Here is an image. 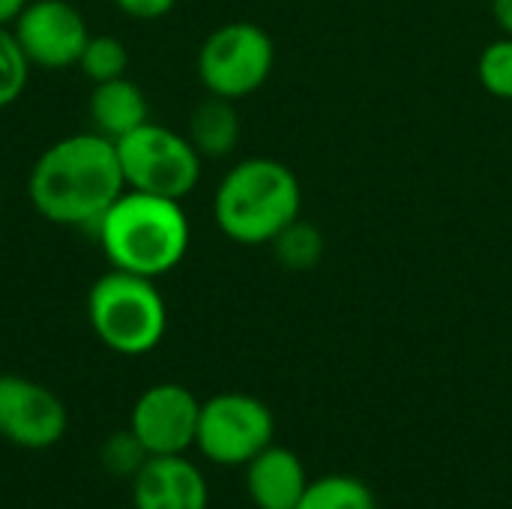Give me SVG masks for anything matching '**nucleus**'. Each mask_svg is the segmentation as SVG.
<instances>
[{
	"label": "nucleus",
	"instance_id": "obj_15",
	"mask_svg": "<svg viewBox=\"0 0 512 509\" xmlns=\"http://www.w3.org/2000/svg\"><path fill=\"white\" fill-rule=\"evenodd\" d=\"M294 509H378L372 489L348 474H327L306 486Z\"/></svg>",
	"mask_w": 512,
	"mask_h": 509
},
{
	"label": "nucleus",
	"instance_id": "obj_12",
	"mask_svg": "<svg viewBox=\"0 0 512 509\" xmlns=\"http://www.w3.org/2000/svg\"><path fill=\"white\" fill-rule=\"evenodd\" d=\"M306 486V465L288 447L270 444L246 465V495L258 509H294Z\"/></svg>",
	"mask_w": 512,
	"mask_h": 509
},
{
	"label": "nucleus",
	"instance_id": "obj_22",
	"mask_svg": "<svg viewBox=\"0 0 512 509\" xmlns=\"http://www.w3.org/2000/svg\"><path fill=\"white\" fill-rule=\"evenodd\" d=\"M492 15H495V24L501 27V33L512 36V0H492Z\"/></svg>",
	"mask_w": 512,
	"mask_h": 509
},
{
	"label": "nucleus",
	"instance_id": "obj_20",
	"mask_svg": "<svg viewBox=\"0 0 512 509\" xmlns=\"http://www.w3.org/2000/svg\"><path fill=\"white\" fill-rule=\"evenodd\" d=\"M147 450L141 447V441L126 429V432H114L105 438L102 444V465L108 474L114 477H135L141 471V465L147 462Z\"/></svg>",
	"mask_w": 512,
	"mask_h": 509
},
{
	"label": "nucleus",
	"instance_id": "obj_21",
	"mask_svg": "<svg viewBox=\"0 0 512 509\" xmlns=\"http://www.w3.org/2000/svg\"><path fill=\"white\" fill-rule=\"evenodd\" d=\"M123 15L129 18H138V21H156L162 15H168L177 0H111Z\"/></svg>",
	"mask_w": 512,
	"mask_h": 509
},
{
	"label": "nucleus",
	"instance_id": "obj_3",
	"mask_svg": "<svg viewBox=\"0 0 512 509\" xmlns=\"http://www.w3.org/2000/svg\"><path fill=\"white\" fill-rule=\"evenodd\" d=\"M303 210V189L297 174L270 156L237 162L216 186L213 219L216 228L237 246L273 243Z\"/></svg>",
	"mask_w": 512,
	"mask_h": 509
},
{
	"label": "nucleus",
	"instance_id": "obj_5",
	"mask_svg": "<svg viewBox=\"0 0 512 509\" xmlns=\"http://www.w3.org/2000/svg\"><path fill=\"white\" fill-rule=\"evenodd\" d=\"M276 66V45L255 21H228L207 33L198 48V81L210 96L246 99L258 93Z\"/></svg>",
	"mask_w": 512,
	"mask_h": 509
},
{
	"label": "nucleus",
	"instance_id": "obj_8",
	"mask_svg": "<svg viewBox=\"0 0 512 509\" xmlns=\"http://www.w3.org/2000/svg\"><path fill=\"white\" fill-rule=\"evenodd\" d=\"M201 402L183 384L147 387L129 414V432L141 441L147 456H186L195 447Z\"/></svg>",
	"mask_w": 512,
	"mask_h": 509
},
{
	"label": "nucleus",
	"instance_id": "obj_19",
	"mask_svg": "<svg viewBox=\"0 0 512 509\" xmlns=\"http://www.w3.org/2000/svg\"><path fill=\"white\" fill-rule=\"evenodd\" d=\"M477 78L495 99H512V36H501L480 51Z\"/></svg>",
	"mask_w": 512,
	"mask_h": 509
},
{
	"label": "nucleus",
	"instance_id": "obj_10",
	"mask_svg": "<svg viewBox=\"0 0 512 509\" xmlns=\"http://www.w3.org/2000/svg\"><path fill=\"white\" fill-rule=\"evenodd\" d=\"M12 33L30 66L39 69L75 66L90 39L84 15L69 0H30L12 24Z\"/></svg>",
	"mask_w": 512,
	"mask_h": 509
},
{
	"label": "nucleus",
	"instance_id": "obj_16",
	"mask_svg": "<svg viewBox=\"0 0 512 509\" xmlns=\"http://www.w3.org/2000/svg\"><path fill=\"white\" fill-rule=\"evenodd\" d=\"M270 246L276 261L291 273H309L324 258V234L303 219H294Z\"/></svg>",
	"mask_w": 512,
	"mask_h": 509
},
{
	"label": "nucleus",
	"instance_id": "obj_13",
	"mask_svg": "<svg viewBox=\"0 0 512 509\" xmlns=\"http://www.w3.org/2000/svg\"><path fill=\"white\" fill-rule=\"evenodd\" d=\"M87 114H90L93 132L105 135L108 141H120L150 120V105H147L144 90L132 78L120 75V78L93 84L90 99H87Z\"/></svg>",
	"mask_w": 512,
	"mask_h": 509
},
{
	"label": "nucleus",
	"instance_id": "obj_7",
	"mask_svg": "<svg viewBox=\"0 0 512 509\" xmlns=\"http://www.w3.org/2000/svg\"><path fill=\"white\" fill-rule=\"evenodd\" d=\"M273 411L249 393H219L201 402L195 447L213 465H249L273 444Z\"/></svg>",
	"mask_w": 512,
	"mask_h": 509
},
{
	"label": "nucleus",
	"instance_id": "obj_9",
	"mask_svg": "<svg viewBox=\"0 0 512 509\" xmlns=\"http://www.w3.org/2000/svg\"><path fill=\"white\" fill-rule=\"evenodd\" d=\"M69 429V411L54 390L24 375H0V438L21 450H48Z\"/></svg>",
	"mask_w": 512,
	"mask_h": 509
},
{
	"label": "nucleus",
	"instance_id": "obj_18",
	"mask_svg": "<svg viewBox=\"0 0 512 509\" xmlns=\"http://www.w3.org/2000/svg\"><path fill=\"white\" fill-rule=\"evenodd\" d=\"M30 81V60L21 51L12 27H0V111L15 105Z\"/></svg>",
	"mask_w": 512,
	"mask_h": 509
},
{
	"label": "nucleus",
	"instance_id": "obj_4",
	"mask_svg": "<svg viewBox=\"0 0 512 509\" xmlns=\"http://www.w3.org/2000/svg\"><path fill=\"white\" fill-rule=\"evenodd\" d=\"M87 324L108 351L144 357L168 333V303L156 279L111 267L87 291Z\"/></svg>",
	"mask_w": 512,
	"mask_h": 509
},
{
	"label": "nucleus",
	"instance_id": "obj_1",
	"mask_svg": "<svg viewBox=\"0 0 512 509\" xmlns=\"http://www.w3.org/2000/svg\"><path fill=\"white\" fill-rule=\"evenodd\" d=\"M126 192L117 144L99 132H75L39 153L27 177L33 210L63 228H96Z\"/></svg>",
	"mask_w": 512,
	"mask_h": 509
},
{
	"label": "nucleus",
	"instance_id": "obj_6",
	"mask_svg": "<svg viewBox=\"0 0 512 509\" xmlns=\"http://www.w3.org/2000/svg\"><path fill=\"white\" fill-rule=\"evenodd\" d=\"M126 189L183 201L201 180V153L192 141L162 123L147 120L126 138L114 141Z\"/></svg>",
	"mask_w": 512,
	"mask_h": 509
},
{
	"label": "nucleus",
	"instance_id": "obj_11",
	"mask_svg": "<svg viewBox=\"0 0 512 509\" xmlns=\"http://www.w3.org/2000/svg\"><path fill=\"white\" fill-rule=\"evenodd\" d=\"M135 509H207V477L186 456H150L132 477Z\"/></svg>",
	"mask_w": 512,
	"mask_h": 509
},
{
	"label": "nucleus",
	"instance_id": "obj_14",
	"mask_svg": "<svg viewBox=\"0 0 512 509\" xmlns=\"http://www.w3.org/2000/svg\"><path fill=\"white\" fill-rule=\"evenodd\" d=\"M186 138L201 153V159H225L240 144V114L231 99L210 96L201 99L189 114Z\"/></svg>",
	"mask_w": 512,
	"mask_h": 509
},
{
	"label": "nucleus",
	"instance_id": "obj_2",
	"mask_svg": "<svg viewBox=\"0 0 512 509\" xmlns=\"http://www.w3.org/2000/svg\"><path fill=\"white\" fill-rule=\"evenodd\" d=\"M93 231L114 270L147 279L177 270L192 243V225L183 201L138 189H126Z\"/></svg>",
	"mask_w": 512,
	"mask_h": 509
},
{
	"label": "nucleus",
	"instance_id": "obj_23",
	"mask_svg": "<svg viewBox=\"0 0 512 509\" xmlns=\"http://www.w3.org/2000/svg\"><path fill=\"white\" fill-rule=\"evenodd\" d=\"M30 0H0V27H12Z\"/></svg>",
	"mask_w": 512,
	"mask_h": 509
},
{
	"label": "nucleus",
	"instance_id": "obj_17",
	"mask_svg": "<svg viewBox=\"0 0 512 509\" xmlns=\"http://www.w3.org/2000/svg\"><path fill=\"white\" fill-rule=\"evenodd\" d=\"M81 75L90 81V84H102V81H111V78H120L126 75L129 69V51H126V42L111 36V33H99L87 39L78 63Z\"/></svg>",
	"mask_w": 512,
	"mask_h": 509
}]
</instances>
